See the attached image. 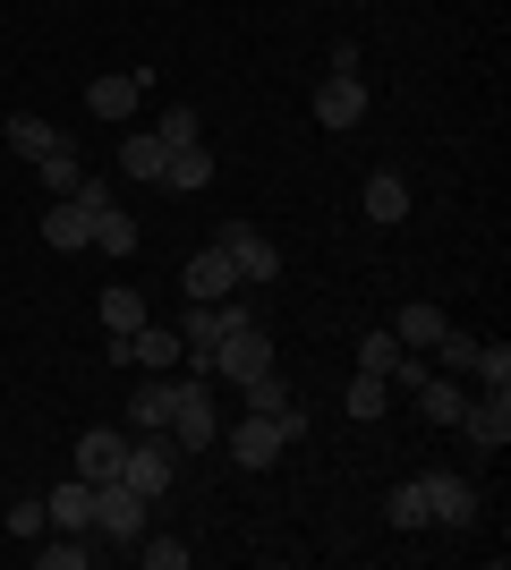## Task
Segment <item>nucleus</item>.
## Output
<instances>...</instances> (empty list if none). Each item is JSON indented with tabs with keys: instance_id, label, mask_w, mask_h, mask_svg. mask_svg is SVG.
Here are the masks:
<instances>
[{
	"instance_id": "obj_1",
	"label": "nucleus",
	"mask_w": 511,
	"mask_h": 570,
	"mask_svg": "<svg viewBox=\"0 0 511 570\" xmlns=\"http://www.w3.org/2000/svg\"><path fill=\"white\" fill-rule=\"evenodd\" d=\"M170 443L179 452H214L222 443V409H214V375H179V409H170Z\"/></svg>"
},
{
	"instance_id": "obj_2",
	"label": "nucleus",
	"mask_w": 511,
	"mask_h": 570,
	"mask_svg": "<svg viewBox=\"0 0 511 570\" xmlns=\"http://www.w3.org/2000/svg\"><path fill=\"white\" fill-rule=\"evenodd\" d=\"M102 179H77V196H51L43 214V247H60V256H77V247H95V205H102Z\"/></svg>"
},
{
	"instance_id": "obj_3",
	"label": "nucleus",
	"mask_w": 511,
	"mask_h": 570,
	"mask_svg": "<svg viewBox=\"0 0 511 570\" xmlns=\"http://www.w3.org/2000/svg\"><path fill=\"white\" fill-rule=\"evenodd\" d=\"M120 476H128L146 502H163V494H170V476H179V443H170V434H128Z\"/></svg>"
},
{
	"instance_id": "obj_4",
	"label": "nucleus",
	"mask_w": 511,
	"mask_h": 570,
	"mask_svg": "<svg viewBox=\"0 0 511 570\" xmlns=\"http://www.w3.org/2000/svg\"><path fill=\"white\" fill-rule=\"evenodd\" d=\"M95 537H111V546H137V537H146V494H137L128 476H95Z\"/></svg>"
},
{
	"instance_id": "obj_5",
	"label": "nucleus",
	"mask_w": 511,
	"mask_h": 570,
	"mask_svg": "<svg viewBox=\"0 0 511 570\" xmlns=\"http://www.w3.org/2000/svg\"><path fill=\"white\" fill-rule=\"evenodd\" d=\"M222 256L239 264V282H282V247H273L256 222H222V238H214Z\"/></svg>"
},
{
	"instance_id": "obj_6",
	"label": "nucleus",
	"mask_w": 511,
	"mask_h": 570,
	"mask_svg": "<svg viewBox=\"0 0 511 570\" xmlns=\"http://www.w3.org/2000/svg\"><path fill=\"white\" fill-rule=\"evenodd\" d=\"M256 375H273V341H265V324H239L214 357V383H256Z\"/></svg>"
},
{
	"instance_id": "obj_7",
	"label": "nucleus",
	"mask_w": 511,
	"mask_h": 570,
	"mask_svg": "<svg viewBox=\"0 0 511 570\" xmlns=\"http://www.w3.org/2000/svg\"><path fill=\"white\" fill-rule=\"evenodd\" d=\"M426 520L435 528H478V485L452 469H426Z\"/></svg>"
},
{
	"instance_id": "obj_8",
	"label": "nucleus",
	"mask_w": 511,
	"mask_h": 570,
	"mask_svg": "<svg viewBox=\"0 0 511 570\" xmlns=\"http://www.w3.org/2000/svg\"><path fill=\"white\" fill-rule=\"evenodd\" d=\"M111 357H128V366H146V375H170V366H179L188 350H179V333H163V324L146 315L137 333H120V341H111Z\"/></svg>"
},
{
	"instance_id": "obj_9",
	"label": "nucleus",
	"mask_w": 511,
	"mask_h": 570,
	"mask_svg": "<svg viewBox=\"0 0 511 570\" xmlns=\"http://www.w3.org/2000/svg\"><path fill=\"white\" fill-rule=\"evenodd\" d=\"M358 119H366V77H324V86H316V128L350 137Z\"/></svg>"
},
{
	"instance_id": "obj_10",
	"label": "nucleus",
	"mask_w": 511,
	"mask_h": 570,
	"mask_svg": "<svg viewBox=\"0 0 511 570\" xmlns=\"http://www.w3.org/2000/svg\"><path fill=\"white\" fill-rule=\"evenodd\" d=\"M179 289H188L196 307H214V298H230V289H239V264L222 256V247H196L188 273H179Z\"/></svg>"
},
{
	"instance_id": "obj_11",
	"label": "nucleus",
	"mask_w": 511,
	"mask_h": 570,
	"mask_svg": "<svg viewBox=\"0 0 511 570\" xmlns=\"http://www.w3.org/2000/svg\"><path fill=\"white\" fill-rule=\"evenodd\" d=\"M230 460H239V469H273V460H282V417H256V409H247L239 426H230Z\"/></svg>"
},
{
	"instance_id": "obj_12",
	"label": "nucleus",
	"mask_w": 511,
	"mask_h": 570,
	"mask_svg": "<svg viewBox=\"0 0 511 570\" xmlns=\"http://www.w3.org/2000/svg\"><path fill=\"white\" fill-rule=\"evenodd\" d=\"M137 102H146V86H137V69H111V77H95V86H86V111H95L102 128H120V119L137 111Z\"/></svg>"
},
{
	"instance_id": "obj_13",
	"label": "nucleus",
	"mask_w": 511,
	"mask_h": 570,
	"mask_svg": "<svg viewBox=\"0 0 511 570\" xmlns=\"http://www.w3.org/2000/svg\"><path fill=\"white\" fill-rule=\"evenodd\" d=\"M461 434L478 443V452H503V443H511V392H487V401H469V409H461Z\"/></svg>"
},
{
	"instance_id": "obj_14",
	"label": "nucleus",
	"mask_w": 511,
	"mask_h": 570,
	"mask_svg": "<svg viewBox=\"0 0 511 570\" xmlns=\"http://www.w3.org/2000/svg\"><path fill=\"white\" fill-rule=\"evenodd\" d=\"M43 511H51V528H77V537H95V485L86 476H60L43 494Z\"/></svg>"
},
{
	"instance_id": "obj_15",
	"label": "nucleus",
	"mask_w": 511,
	"mask_h": 570,
	"mask_svg": "<svg viewBox=\"0 0 511 570\" xmlns=\"http://www.w3.org/2000/svg\"><path fill=\"white\" fill-rule=\"evenodd\" d=\"M120 452H128L120 426H86L77 434V476H86V485H95V476H120Z\"/></svg>"
},
{
	"instance_id": "obj_16",
	"label": "nucleus",
	"mask_w": 511,
	"mask_h": 570,
	"mask_svg": "<svg viewBox=\"0 0 511 570\" xmlns=\"http://www.w3.org/2000/svg\"><path fill=\"white\" fill-rule=\"evenodd\" d=\"M170 409H179V383L146 375L137 392H128V426H137V434H163V426H170Z\"/></svg>"
},
{
	"instance_id": "obj_17",
	"label": "nucleus",
	"mask_w": 511,
	"mask_h": 570,
	"mask_svg": "<svg viewBox=\"0 0 511 570\" xmlns=\"http://www.w3.org/2000/svg\"><path fill=\"white\" fill-rule=\"evenodd\" d=\"M417 401V417H426V426H461V409H469V392H461V375H426L410 392Z\"/></svg>"
},
{
	"instance_id": "obj_18",
	"label": "nucleus",
	"mask_w": 511,
	"mask_h": 570,
	"mask_svg": "<svg viewBox=\"0 0 511 570\" xmlns=\"http://www.w3.org/2000/svg\"><path fill=\"white\" fill-rule=\"evenodd\" d=\"M205 179H214V154H205V137H196V145H170V154H163V188L196 196Z\"/></svg>"
},
{
	"instance_id": "obj_19",
	"label": "nucleus",
	"mask_w": 511,
	"mask_h": 570,
	"mask_svg": "<svg viewBox=\"0 0 511 570\" xmlns=\"http://www.w3.org/2000/svg\"><path fill=\"white\" fill-rule=\"evenodd\" d=\"M443 324H452V315H443V307H426V298H410V307L392 315V341H401V350H435V341H443Z\"/></svg>"
},
{
	"instance_id": "obj_20",
	"label": "nucleus",
	"mask_w": 511,
	"mask_h": 570,
	"mask_svg": "<svg viewBox=\"0 0 511 570\" xmlns=\"http://www.w3.org/2000/svg\"><path fill=\"white\" fill-rule=\"evenodd\" d=\"M146 289H137V282H111V289H102V333H111V341H120V333H137V324H146Z\"/></svg>"
},
{
	"instance_id": "obj_21",
	"label": "nucleus",
	"mask_w": 511,
	"mask_h": 570,
	"mask_svg": "<svg viewBox=\"0 0 511 570\" xmlns=\"http://www.w3.org/2000/svg\"><path fill=\"white\" fill-rule=\"evenodd\" d=\"M9 145H18V163H43V154H60L69 137H60L43 111H18V119H9Z\"/></svg>"
},
{
	"instance_id": "obj_22",
	"label": "nucleus",
	"mask_w": 511,
	"mask_h": 570,
	"mask_svg": "<svg viewBox=\"0 0 511 570\" xmlns=\"http://www.w3.org/2000/svg\"><path fill=\"white\" fill-rule=\"evenodd\" d=\"M410 214V179H401V170H375V179H366V222H401Z\"/></svg>"
},
{
	"instance_id": "obj_23",
	"label": "nucleus",
	"mask_w": 511,
	"mask_h": 570,
	"mask_svg": "<svg viewBox=\"0 0 511 570\" xmlns=\"http://www.w3.org/2000/svg\"><path fill=\"white\" fill-rule=\"evenodd\" d=\"M95 247H102V256H137V214H120V205L102 196V205H95Z\"/></svg>"
},
{
	"instance_id": "obj_24",
	"label": "nucleus",
	"mask_w": 511,
	"mask_h": 570,
	"mask_svg": "<svg viewBox=\"0 0 511 570\" xmlns=\"http://www.w3.org/2000/svg\"><path fill=\"white\" fill-rule=\"evenodd\" d=\"M384 520L392 528H435V520H426V476H401V485H392V494H384Z\"/></svg>"
},
{
	"instance_id": "obj_25",
	"label": "nucleus",
	"mask_w": 511,
	"mask_h": 570,
	"mask_svg": "<svg viewBox=\"0 0 511 570\" xmlns=\"http://www.w3.org/2000/svg\"><path fill=\"white\" fill-rule=\"evenodd\" d=\"M163 154H170V145L154 137V128H146V137H120V170H128V179H163Z\"/></svg>"
},
{
	"instance_id": "obj_26",
	"label": "nucleus",
	"mask_w": 511,
	"mask_h": 570,
	"mask_svg": "<svg viewBox=\"0 0 511 570\" xmlns=\"http://www.w3.org/2000/svg\"><path fill=\"white\" fill-rule=\"evenodd\" d=\"M35 179H43V196H77V179H86V163H77V145L43 154V163H35Z\"/></svg>"
},
{
	"instance_id": "obj_27",
	"label": "nucleus",
	"mask_w": 511,
	"mask_h": 570,
	"mask_svg": "<svg viewBox=\"0 0 511 570\" xmlns=\"http://www.w3.org/2000/svg\"><path fill=\"white\" fill-rule=\"evenodd\" d=\"M86 562H95V546H86L77 528H60L51 546H35V570H86Z\"/></svg>"
},
{
	"instance_id": "obj_28",
	"label": "nucleus",
	"mask_w": 511,
	"mask_h": 570,
	"mask_svg": "<svg viewBox=\"0 0 511 570\" xmlns=\"http://www.w3.org/2000/svg\"><path fill=\"white\" fill-rule=\"evenodd\" d=\"M426 357H435V375H469V366H478V333H452V324H443V341Z\"/></svg>"
},
{
	"instance_id": "obj_29",
	"label": "nucleus",
	"mask_w": 511,
	"mask_h": 570,
	"mask_svg": "<svg viewBox=\"0 0 511 570\" xmlns=\"http://www.w3.org/2000/svg\"><path fill=\"white\" fill-rule=\"evenodd\" d=\"M247 392V409H256V417H282V409H291V383H282V366H273V375H256V383H239Z\"/></svg>"
},
{
	"instance_id": "obj_30",
	"label": "nucleus",
	"mask_w": 511,
	"mask_h": 570,
	"mask_svg": "<svg viewBox=\"0 0 511 570\" xmlns=\"http://www.w3.org/2000/svg\"><path fill=\"white\" fill-rule=\"evenodd\" d=\"M384 401H392L384 375H350V417H358V426H366V417H384Z\"/></svg>"
},
{
	"instance_id": "obj_31",
	"label": "nucleus",
	"mask_w": 511,
	"mask_h": 570,
	"mask_svg": "<svg viewBox=\"0 0 511 570\" xmlns=\"http://www.w3.org/2000/svg\"><path fill=\"white\" fill-rule=\"evenodd\" d=\"M392 366H401V341H392V333H366L358 341V375H384L392 383Z\"/></svg>"
},
{
	"instance_id": "obj_32",
	"label": "nucleus",
	"mask_w": 511,
	"mask_h": 570,
	"mask_svg": "<svg viewBox=\"0 0 511 570\" xmlns=\"http://www.w3.org/2000/svg\"><path fill=\"white\" fill-rule=\"evenodd\" d=\"M469 375H487V392H511V341H478V366Z\"/></svg>"
},
{
	"instance_id": "obj_33",
	"label": "nucleus",
	"mask_w": 511,
	"mask_h": 570,
	"mask_svg": "<svg viewBox=\"0 0 511 570\" xmlns=\"http://www.w3.org/2000/svg\"><path fill=\"white\" fill-rule=\"evenodd\" d=\"M137 562L146 570H188V546H179V537H137Z\"/></svg>"
},
{
	"instance_id": "obj_34",
	"label": "nucleus",
	"mask_w": 511,
	"mask_h": 570,
	"mask_svg": "<svg viewBox=\"0 0 511 570\" xmlns=\"http://www.w3.org/2000/svg\"><path fill=\"white\" fill-rule=\"evenodd\" d=\"M154 137H163V145H196L205 128H196V111H188V102H170V111L154 119Z\"/></svg>"
},
{
	"instance_id": "obj_35",
	"label": "nucleus",
	"mask_w": 511,
	"mask_h": 570,
	"mask_svg": "<svg viewBox=\"0 0 511 570\" xmlns=\"http://www.w3.org/2000/svg\"><path fill=\"white\" fill-rule=\"evenodd\" d=\"M9 528H18V537H51V511H43V494H18V502H9Z\"/></svg>"
}]
</instances>
